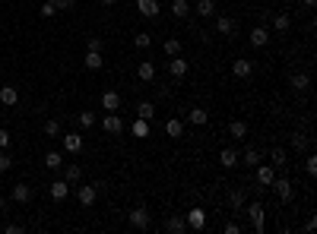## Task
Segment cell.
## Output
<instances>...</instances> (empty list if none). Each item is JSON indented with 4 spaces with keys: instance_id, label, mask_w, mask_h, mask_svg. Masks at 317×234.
Listing matches in <instances>:
<instances>
[{
    "instance_id": "1",
    "label": "cell",
    "mask_w": 317,
    "mask_h": 234,
    "mask_svg": "<svg viewBox=\"0 0 317 234\" xmlns=\"http://www.w3.org/2000/svg\"><path fill=\"white\" fill-rule=\"evenodd\" d=\"M273 193L279 196V202H292L295 199V190H292V180L289 177H273Z\"/></svg>"
},
{
    "instance_id": "2",
    "label": "cell",
    "mask_w": 317,
    "mask_h": 234,
    "mask_svg": "<svg viewBox=\"0 0 317 234\" xmlns=\"http://www.w3.org/2000/svg\"><path fill=\"white\" fill-rule=\"evenodd\" d=\"M247 218H251V228L257 234L266 228V209L260 206V202H251V206H247Z\"/></svg>"
},
{
    "instance_id": "3",
    "label": "cell",
    "mask_w": 317,
    "mask_h": 234,
    "mask_svg": "<svg viewBox=\"0 0 317 234\" xmlns=\"http://www.w3.org/2000/svg\"><path fill=\"white\" fill-rule=\"evenodd\" d=\"M102 130H105V133H111V136L124 133V120H121V114H117V111H108V117L102 120Z\"/></svg>"
},
{
    "instance_id": "4",
    "label": "cell",
    "mask_w": 317,
    "mask_h": 234,
    "mask_svg": "<svg viewBox=\"0 0 317 234\" xmlns=\"http://www.w3.org/2000/svg\"><path fill=\"white\" fill-rule=\"evenodd\" d=\"M127 221H130L133 228L146 231V228H149V221H152V218H149V212H146V209L140 206V209H130V212H127Z\"/></svg>"
},
{
    "instance_id": "5",
    "label": "cell",
    "mask_w": 317,
    "mask_h": 234,
    "mask_svg": "<svg viewBox=\"0 0 317 234\" xmlns=\"http://www.w3.org/2000/svg\"><path fill=\"white\" fill-rule=\"evenodd\" d=\"M247 38H251L254 48H266V45H270V26H254Z\"/></svg>"
},
{
    "instance_id": "6",
    "label": "cell",
    "mask_w": 317,
    "mask_h": 234,
    "mask_svg": "<svg viewBox=\"0 0 317 234\" xmlns=\"http://www.w3.org/2000/svg\"><path fill=\"white\" fill-rule=\"evenodd\" d=\"M184 221H187V228H194V231H203V228H206V212H203L200 206H194L191 212H187V218H184Z\"/></svg>"
},
{
    "instance_id": "7",
    "label": "cell",
    "mask_w": 317,
    "mask_h": 234,
    "mask_svg": "<svg viewBox=\"0 0 317 234\" xmlns=\"http://www.w3.org/2000/svg\"><path fill=\"white\" fill-rule=\"evenodd\" d=\"M136 13L146 16V19H155L162 13V7H158V0H136Z\"/></svg>"
},
{
    "instance_id": "8",
    "label": "cell",
    "mask_w": 317,
    "mask_h": 234,
    "mask_svg": "<svg viewBox=\"0 0 317 234\" xmlns=\"http://www.w3.org/2000/svg\"><path fill=\"white\" fill-rule=\"evenodd\" d=\"M187 70H191V64H187V60H184L181 54L168 60V73H172L175 79H184V76H187Z\"/></svg>"
},
{
    "instance_id": "9",
    "label": "cell",
    "mask_w": 317,
    "mask_h": 234,
    "mask_svg": "<svg viewBox=\"0 0 317 234\" xmlns=\"http://www.w3.org/2000/svg\"><path fill=\"white\" fill-rule=\"evenodd\" d=\"M76 199L83 202V206H95V199H98V184L79 187V190H76Z\"/></svg>"
},
{
    "instance_id": "10",
    "label": "cell",
    "mask_w": 317,
    "mask_h": 234,
    "mask_svg": "<svg viewBox=\"0 0 317 234\" xmlns=\"http://www.w3.org/2000/svg\"><path fill=\"white\" fill-rule=\"evenodd\" d=\"M251 73H254V64H251V60H244V57L232 60V76H238V79H247Z\"/></svg>"
},
{
    "instance_id": "11",
    "label": "cell",
    "mask_w": 317,
    "mask_h": 234,
    "mask_svg": "<svg viewBox=\"0 0 317 234\" xmlns=\"http://www.w3.org/2000/svg\"><path fill=\"white\" fill-rule=\"evenodd\" d=\"M270 26H273V32H289V29H292V16L289 13H273L270 16Z\"/></svg>"
},
{
    "instance_id": "12",
    "label": "cell",
    "mask_w": 317,
    "mask_h": 234,
    "mask_svg": "<svg viewBox=\"0 0 317 234\" xmlns=\"http://www.w3.org/2000/svg\"><path fill=\"white\" fill-rule=\"evenodd\" d=\"M0 105H7V108L19 105V89L16 86H0Z\"/></svg>"
},
{
    "instance_id": "13",
    "label": "cell",
    "mask_w": 317,
    "mask_h": 234,
    "mask_svg": "<svg viewBox=\"0 0 317 234\" xmlns=\"http://www.w3.org/2000/svg\"><path fill=\"white\" fill-rule=\"evenodd\" d=\"M235 19L232 16H216V32H219V35H225V38H232L235 35Z\"/></svg>"
},
{
    "instance_id": "14",
    "label": "cell",
    "mask_w": 317,
    "mask_h": 234,
    "mask_svg": "<svg viewBox=\"0 0 317 234\" xmlns=\"http://www.w3.org/2000/svg\"><path fill=\"white\" fill-rule=\"evenodd\" d=\"M48 193H51V199H67L70 196V184H67V180H54V184H48Z\"/></svg>"
},
{
    "instance_id": "15",
    "label": "cell",
    "mask_w": 317,
    "mask_h": 234,
    "mask_svg": "<svg viewBox=\"0 0 317 234\" xmlns=\"http://www.w3.org/2000/svg\"><path fill=\"white\" fill-rule=\"evenodd\" d=\"M64 152H67V155L83 152V136H79V133H67V136H64Z\"/></svg>"
},
{
    "instance_id": "16",
    "label": "cell",
    "mask_w": 317,
    "mask_h": 234,
    "mask_svg": "<svg viewBox=\"0 0 317 234\" xmlns=\"http://www.w3.org/2000/svg\"><path fill=\"white\" fill-rule=\"evenodd\" d=\"M165 133L172 136V139H181L184 136V120L181 117H168L165 120Z\"/></svg>"
},
{
    "instance_id": "17",
    "label": "cell",
    "mask_w": 317,
    "mask_h": 234,
    "mask_svg": "<svg viewBox=\"0 0 317 234\" xmlns=\"http://www.w3.org/2000/svg\"><path fill=\"white\" fill-rule=\"evenodd\" d=\"M254 168H257V184H260V187H270L273 177H276L273 165H254Z\"/></svg>"
},
{
    "instance_id": "18",
    "label": "cell",
    "mask_w": 317,
    "mask_h": 234,
    "mask_svg": "<svg viewBox=\"0 0 317 234\" xmlns=\"http://www.w3.org/2000/svg\"><path fill=\"white\" fill-rule=\"evenodd\" d=\"M102 108H105V111H121V92L108 89V92L102 95Z\"/></svg>"
},
{
    "instance_id": "19",
    "label": "cell",
    "mask_w": 317,
    "mask_h": 234,
    "mask_svg": "<svg viewBox=\"0 0 317 234\" xmlns=\"http://www.w3.org/2000/svg\"><path fill=\"white\" fill-rule=\"evenodd\" d=\"M187 124H194V127H206V124H210V111H206V108H194L191 114H187Z\"/></svg>"
},
{
    "instance_id": "20",
    "label": "cell",
    "mask_w": 317,
    "mask_h": 234,
    "mask_svg": "<svg viewBox=\"0 0 317 234\" xmlns=\"http://www.w3.org/2000/svg\"><path fill=\"white\" fill-rule=\"evenodd\" d=\"M83 67H86V70H102V67H105V60H102V51H86V57H83Z\"/></svg>"
},
{
    "instance_id": "21",
    "label": "cell",
    "mask_w": 317,
    "mask_h": 234,
    "mask_svg": "<svg viewBox=\"0 0 317 234\" xmlns=\"http://www.w3.org/2000/svg\"><path fill=\"white\" fill-rule=\"evenodd\" d=\"M10 196H13V202H19V206H23V202H29V199H32V187L16 184L13 190H10Z\"/></svg>"
},
{
    "instance_id": "22",
    "label": "cell",
    "mask_w": 317,
    "mask_h": 234,
    "mask_svg": "<svg viewBox=\"0 0 317 234\" xmlns=\"http://www.w3.org/2000/svg\"><path fill=\"white\" fill-rule=\"evenodd\" d=\"M136 76H140L143 83H152V79H155V64H152V60H143V64L136 67Z\"/></svg>"
},
{
    "instance_id": "23",
    "label": "cell",
    "mask_w": 317,
    "mask_h": 234,
    "mask_svg": "<svg viewBox=\"0 0 317 234\" xmlns=\"http://www.w3.org/2000/svg\"><path fill=\"white\" fill-rule=\"evenodd\" d=\"M130 133H133L136 139H146V136H149V133H152V130H149V120L136 117V120H133V127H130Z\"/></svg>"
},
{
    "instance_id": "24",
    "label": "cell",
    "mask_w": 317,
    "mask_h": 234,
    "mask_svg": "<svg viewBox=\"0 0 317 234\" xmlns=\"http://www.w3.org/2000/svg\"><path fill=\"white\" fill-rule=\"evenodd\" d=\"M79 177H83V168H79V165H73V161H70V165H64V180H67V184H79Z\"/></svg>"
},
{
    "instance_id": "25",
    "label": "cell",
    "mask_w": 317,
    "mask_h": 234,
    "mask_svg": "<svg viewBox=\"0 0 317 234\" xmlns=\"http://www.w3.org/2000/svg\"><path fill=\"white\" fill-rule=\"evenodd\" d=\"M165 231H172V234H184V231H187V221H184L181 215H172V218L165 221Z\"/></svg>"
},
{
    "instance_id": "26",
    "label": "cell",
    "mask_w": 317,
    "mask_h": 234,
    "mask_svg": "<svg viewBox=\"0 0 317 234\" xmlns=\"http://www.w3.org/2000/svg\"><path fill=\"white\" fill-rule=\"evenodd\" d=\"M292 89H295V92H308V89H311V76L308 73H295L292 76Z\"/></svg>"
},
{
    "instance_id": "27",
    "label": "cell",
    "mask_w": 317,
    "mask_h": 234,
    "mask_svg": "<svg viewBox=\"0 0 317 234\" xmlns=\"http://www.w3.org/2000/svg\"><path fill=\"white\" fill-rule=\"evenodd\" d=\"M45 168L48 171H61L64 168V155H61V152H48V155H45Z\"/></svg>"
},
{
    "instance_id": "28",
    "label": "cell",
    "mask_w": 317,
    "mask_h": 234,
    "mask_svg": "<svg viewBox=\"0 0 317 234\" xmlns=\"http://www.w3.org/2000/svg\"><path fill=\"white\" fill-rule=\"evenodd\" d=\"M197 16H203V19H210V16H216V4L213 0H197Z\"/></svg>"
},
{
    "instance_id": "29",
    "label": "cell",
    "mask_w": 317,
    "mask_h": 234,
    "mask_svg": "<svg viewBox=\"0 0 317 234\" xmlns=\"http://www.w3.org/2000/svg\"><path fill=\"white\" fill-rule=\"evenodd\" d=\"M229 136L232 139H247V124H244V120H232V124H229Z\"/></svg>"
},
{
    "instance_id": "30",
    "label": "cell",
    "mask_w": 317,
    "mask_h": 234,
    "mask_svg": "<svg viewBox=\"0 0 317 234\" xmlns=\"http://www.w3.org/2000/svg\"><path fill=\"white\" fill-rule=\"evenodd\" d=\"M172 16L187 19V16H191V4H187V0H172Z\"/></svg>"
},
{
    "instance_id": "31",
    "label": "cell",
    "mask_w": 317,
    "mask_h": 234,
    "mask_svg": "<svg viewBox=\"0 0 317 234\" xmlns=\"http://www.w3.org/2000/svg\"><path fill=\"white\" fill-rule=\"evenodd\" d=\"M162 48H165V54H168V57H178V54H181V51H184V45H181V42H178V38H175V35H168Z\"/></svg>"
},
{
    "instance_id": "32",
    "label": "cell",
    "mask_w": 317,
    "mask_h": 234,
    "mask_svg": "<svg viewBox=\"0 0 317 234\" xmlns=\"http://www.w3.org/2000/svg\"><path fill=\"white\" fill-rule=\"evenodd\" d=\"M308 146H311V139L304 136V133H298V130H295V133H292V149L301 155V152H308Z\"/></svg>"
},
{
    "instance_id": "33",
    "label": "cell",
    "mask_w": 317,
    "mask_h": 234,
    "mask_svg": "<svg viewBox=\"0 0 317 234\" xmlns=\"http://www.w3.org/2000/svg\"><path fill=\"white\" fill-rule=\"evenodd\" d=\"M219 161H222V168H235V165H238V152L225 146V149L219 152Z\"/></svg>"
},
{
    "instance_id": "34",
    "label": "cell",
    "mask_w": 317,
    "mask_h": 234,
    "mask_svg": "<svg viewBox=\"0 0 317 234\" xmlns=\"http://www.w3.org/2000/svg\"><path fill=\"white\" fill-rule=\"evenodd\" d=\"M229 206H232L235 212H241V209H244V190H241V187H235V190L229 193Z\"/></svg>"
},
{
    "instance_id": "35",
    "label": "cell",
    "mask_w": 317,
    "mask_h": 234,
    "mask_svg": "<svg viewBox=\"0 0 317 234\" xmlns=\"http://www.w3.org/2000/svg\"><path fill=\"white\" fill-rule=\"evenodd\" d=\"M136 117L152 120L155 117V105H152V101H140V105H136Z\"/></svg>"
},
{
    "instance_id": "36",
    "label": "cell",
    "mask_w": 317,
    "mask_h": 234,
    "mask_svg": "<svg viewBox=\"0 0 317 234\" xmlns=\"http://www.w3.org/2000/svg\"><path fill=\"white\" fill-rule=\"evenodd\" d=\"M241 161H244V165H247V168L260 165V152H257L254 146H247V149H244V155H241Z\"/></svg>"
},
{
    "instance_id": "37",
    "label": "cell",
    "mask_w": 317,
    "mask_h": 234,
    "mask_svg": "<svg viewBox=\"0 0 317 234\" xmlns=\"http://www.w3.org/2000/svg\"><path fill=\"white\" fill-rule=\"evenodd\" d=\"M270 161H273V168H282V165H285V149L273 146V149H270Z\"/></svg>"
},
{
    "instance_id": "38",
    "label": "cell",
    "mask_w": 317,
    "mask_h": 234,
    "mask_svg": "<svg viewBox=\"0 0 317 234\" xmlns=\"http://www.w3.org/2000/svg\"><path fill=\"white\" fill-rule=\"evenodd\" d=\"M79 127H95V111H79Z\"/></svg>"
},
{
    "instance_id": "39",
    "label": "cell",
    "mask_w": 317,
    "mask_h": 234,
    "mask_svg": "<svg viewBox=\"0 0 317 234\" xmlns=\"http://www.w3.org/2000/svg\"><path fill=\"white\" fill-rule=\"evenodd\" d=\"M45 136H61V120H45Z\"/></svg>"
},
{
    "instance_id": "40",
    "label": "cell",
    "mask_w": 317,
    "mask_h": 234,
    "mask_svg": "<svg viewBox=\"0 0 317 234\" xmlns=\"http://www.w3.org/2000/svg\"><path fill=\"white\" fill-rule=\"evenodd\" d=\"M304 171H308L311 177L317 174V155H314V152H308V155H304Z\"/></svg>"
},
{
    "instance_id": "41",
    "label": "cell",
    "mask_w": 317,
    "mask_h": 234,
    "mask_svg": "<svg viewBox=\"0 0 317 234\" xmlns=\"http://www.w3.org/2000/svg\"><path fill=\"white\" fill-rule=\"evenodd\" d=\"M38 13H42L45 19H51V16H57V7H54V0H45V4H42V10H38Z\"/></svg>"
},
{
    "instance_id": "42",
    "label": "cell",
    "mask_w": 317,
    "mask_h": 234,
    "mask_svg": "<svg viewBox=\"0 0 317 234\" xmlns=\"http://www.w3.org/2000/svg\"><path fill=\"white\" fill-rule=\"evenodd\" d=\"M133 45H136V48H140V51H146V48H149V45H152V35H146V32H140V35H136V38H133Z\"/></svg>"
},
{
    "instance_id": "43",
    "label": "cell",
    "mask_w": 317,
    "mask_h": 234,
    "mask_svg": "<svg viewBox=\"0 0 317 234\" xmlns=\"http://www.w3.org/2000/svg\"><path fill=\"white\" fill-rule=\"evenodd\" d=\"M86 51H102V38H98V35H89V38H86Z\"/></svg>"
},
{
    "instance_id": "44",
    "label": "cell",
    "mask_w": 317,
    "mask_h": 234,
    "mask_svg": "<svg viewBox=\"0 0 317 234\" xmlns=\"http://www.w3.org/2000/svg\"><path fill=\"white\" fill-rule=\"evenodd\" d=\"M10 168H13V158H10L7 152H0V174H7Z\"/></svg>"
},
{
    "instance_id": "45",
    "label": "cell",
    "mask_w": 317,
    "mask_h": 234,
    "mask_svg": "<svg viewBox=\"0 0 317 234\" xmlns=\"http://www.w3.org/2000/svg\"><path fill=\"white\" fill-rule=\"evenodd\" d=\"M54 7H57V13H61V10H73L76 0H54Z\"/></svg>"
},
{
    "instance_id": "46",
    "label": "cell",
    "mask_w": 317,
    "mask_h": 234,
    "mask_svg": "<svg viewBox=\"0 0 317 234\" xmlns=\"http://www.w3.org/2000/svg\"><path fill=\"white\" fill-rule=\"evenodd\" d=\"M222 231H225V234H241V225H238V221H225Z\"/></svg>"
},
{
    "instance_id": "47",
    "label": "cell",
    "mask_w": 317,
    "mask_h": 234,
    "mask_svg": "<svg viewBox=\"0 0 317 234\" xmlns=\"http://www.w3.org/2000/svg\"><path fill=\"white\" fill-rule=\"evenodd\" d=\"M7 146H10V130L0 127V149H7Z\"/></svg>"
},
{
    "instance_id": "48",
    "label": "cell",
    "mask_w": 317,
    "mask_h": 234,
    "mask_svg": "<svg viewBox=\"0 0 317 234\" xmlns=\"http://www.w3.org/2000/svg\"><path fill=\"white\" fill-rule=\"evenodd\" d=\"M4 231H7V234H19V231H23V228H19V225H16V221H13V225H7Z\"/></svg>"
},
{
    "instance_id": "49",
    "label": "cell",
    "mask_w": 317,
    "mask_h": 234,
    "mask_svg": "<svg viewBox=\"0 0 317 234\" xmlns=\"http://www.w3.org/2000/svg\"><path fill=\"white\" fill-rule=\"evenodd\" d=\"M301 7H308V10H314V7H317V0H301Z\"/></svg>"
},
{
    "instance_id": "50",
    "label": "cell",
    "mask_w": 317,
    "mask_h": 234,
    "mask_svg": "<svg viewBox=\"0 0 317 234\" xmlns=\"http://www.w3.org/2000/svg\"><path fill=\"white\" fill-rule=\"evenodd\" d=\"M0 215H4V196H0Z\"/></svg>"
},
{
    "instance_id": "51",
    "label": "cell",
    "mask_w": 317,
    "mask_h": 234,
    "mask_svg": "<svg viewBox=\"0 0 317 234\" xmlns=\"http://www.w3.org/2000/svg\"><path fill=\"white\" fill-rule=\"evenodd\" d=\"M285 4H298V0H285Z\"/></svg>"
},
{
    "instance_id": "52",
    "label": "cell",
    "mask_w": 317,
    "mask_h": 234,
    "mask_svg": "<svg viewBox=\"0 0 317 234\" xmlns=\"http://www.w3.org/2000/svg\"><path fill=\"white\" fill-rule=\"evenodd\" d=\"M102 4H114V0H102Z\"/></svg>"
}]
</instances>
